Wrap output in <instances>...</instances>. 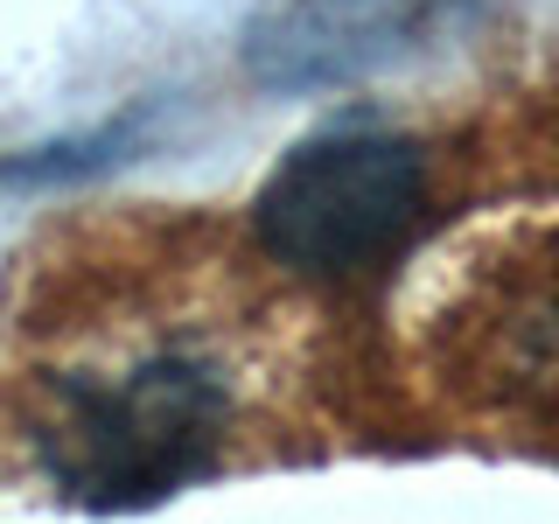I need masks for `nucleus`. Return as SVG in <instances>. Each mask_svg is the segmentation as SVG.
Returning <instances> with one entry per match:
<instances>
[{"label":"nucleus","instance_id":"nucleus-1","mask_svg":"<svg viewBox=\"0 0 559 524\" xmlns=\"http://www.w3.org/2000/svg\"><path fill=\"white\" fill-rule=\"evenodd\" d=\"M224 378L197 357H154L127 378L63 384L43 462L84 511H140L217 468Z\"/></svg>","mask_w":559,"mask_h":524},{"label":"nucleus","instance_id":"nucleus-2","mask_svg":"<svg viewBox=\"0 0 559 524\" xmlns=\"http://www.w3.org/2000/svg\"><path fill=\"white\" fill-rule=\"evenodd\" d=\"M259 245L308 279H357L427 224V162L399 133H322L287 154L252 203Z\"/></svg>","mask_w":559,"mask_h":524},{"label":"nucleus","instance_id":"nucleus-3","mask_svg":"<svg viewBox=\"0 0 559 524\" xmlns=\"http://www.w3.org/2000/svg\"><path fill=\"white\" fill-rule=\"evenodd\" d=\"M476 0H273L245 28V70L273 92L349 84L448 43Z\"/></svg>","mask_w":559,"mask_h":524}]
</instances>
